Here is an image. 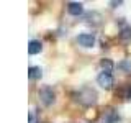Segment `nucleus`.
<instances>
[{
    "instance_id": "nucleus-11",
    "label": "nucleus",
    "mask_w": 131,
    "mask_h": 123,
    "mask_svg": "<svg viewBox=\"0 0 131 123\" xmlns=\"http://www.w3.org/2000/svg\"><path fill=\"white\" fill-rule=\"evenodd\" d=\"M118 67H120V69H125V71H128V72H131V61H123V63L118 64Z\"/></svg>"
},
{
    "instance_id": "nucleus-7",
    "label": "nucleus",
    "mask_w": 131,
    "mask_h": 123,
    "mask_svg": "<svg viewBox=\"0 0 131 123\" xmlns=\"http://www.w3.org/2000/svg\"><path fill=\"white\" fill-rule=\"evenodd\" d=\"M28 77H30L31 80L41 79V77H43V69H41L39 66H31V67L28 69Z\"/></svg>"
},
{
    "instance_id": "nucleus-5",
    "label": "nucleus",
    "mask_w": 131,
    "mask_h": 123,
    "mask_svg": "<svg viewBox=\"0 0 131 123\" xmlns=\"http://www.w3.org/2000/svg\"><path fill=\"white\" fill-rule=\"evenodd\" d=\"M118 120H120L118 112H115L113 108H106L102 115V123H116Z\"/></svg>"
},
{
    "instance_id": "nucleus-8",
    "label": "nucleus",
    "mask_w": 131,
    "mask_h": 123,
    "mask_svg": "<svg viewBox=\"0 0 131 123\" xmlns=\"http://www.w3.org/2000/svg\"><path fill=\"white\" fill-rule=\"evenodd\" d=\"M41 49H43V44L38 39H31L28 43V53L30 54H38V53H41Z\"/></svg>"
},
{
    "instance_id": "nucleus-12",
    "label": "nucleus",
    "mask_w": 131,
    "mask_h": 123,
    "mask_svg": "<svg viewBox=\"0 0 131 123\" xmlns=\"http://www.w3.org/2000/svg\"><path fill=\"white\" fill-rule=\"evenodd\" d=\"M30 123H38V121H36V117H35V113H30Z\"/></svg>"
},
{
    "instance_id": "nucleus-10",
    "label": "nucleus",
    "mask_w": 131,
    "mask_h": 123,
    "mask_svg": "<svg viewBox=\"0 0 131 123\" xmlns=\"http://www.w3.org/2000/svg\"><path fill=\"white\" fill-rule=\"evenodd\" d=\"M120 38H121V39H125V41L131 39V26H126V28H123V30H121V33H120Z\"/></svg>"
},
{
    "instance_id": "nucleus-2",
    "label": "nucleus",
    "mask_w": 131,
    "mask_h": 123,
    "mask_svg": "<svg viewBox=\"0 0 131 123\" xmlns=\"http://www.w3.org/2000/svg\"><path fill=\"white\" fill-rule=\"evenodd\" d=\"M39 98H41V102H43L46 107H49V105L54 104L56 94H54V90H52L51 87H43L39 90Z\"/></svg>"
},
{
    "instance_id": "nucleus-13",
    "label": "nucleus",
    "mask_w": 131,
    "mask_h": 123,
    "mask_svg": "<svg viewBox=\"0 0 131 123\" xmlns=\"http://www.w3.org/2000/svg\"><path fill=\"white\" fill-rule=\"evenodd\" d=\"M112 5H113V8H115V7H118V5H121V2H112Z\"/></svg>"
},
{
    "instance_id": "nucleus-9",
    "label": "nucleus",
    "mask_w": 131,
    "mask_h": 123,
    "mask_svg": "<svg viewBox=\"0 0 131 123\" xmlns=\"http://www.w3.org/2000/svg\"><path fill=\"white\" fill-rule=\"evenodd\" d=\"M113 63L110 59H102L100 61V69H102V72H106V74H112V71H113Z\"/></svg>"
},
{
    "instance_id": "nucleus-3",
    "label": "nucleus",
    "mask_w": 131,
    "mask_h": 123,
    "mask_svg": "<svg viewBox=\"0 0 131 123\" xmlns=\"http://www.w3.org/2000/svg\"><path fill=\"white\" fill-rule=\"evenodd\" d=\"M97 82H98V85H100L102 89L110 90L113 87V76L112 74H106V72H100L98 77H97Z\"/></svg>"
},
{
    "instance_id": "nucleus-1",
    "label": "nucleus",
    "mask_w": 131,
    "mask_h": 123,
    "mask_svg": "<svg viewBox=\"0 0 131 123\" xmlns=\"http://www.w3.org/2000/svg\"><path fill=\"white\" fill-rule=\"evenodd\" d=\"M75 100L79 102L80 105L90 107V105L97 104V92L90 87H85V89H82L75 94Z\"/></svg>"
},
{
    "instance_id": "nucleus-6",
    "label": "nucleus",
    "mask_w": 131,
    "mask_h": 123,
    "mask_svg": "<svg viewBox=\"0 0 131 123\" xmlns=\"http://www.w3.org/2000/svg\"><path fill=\"white\" fill-rule=\"evenodd\" d=\"M67 12L74 16H79L84 13V5L80 2H69L67 3Z\"/></svg>"
},
{
    "instance_id": "nucleus-4",
    "label": "nucleus",
    "mask_w": 131,
    "mask_h": 123,
    "mask_svg": "<svg viewBox=\"0 0 131 123\" xmlns=\"http://www.w3.org/2000/svg\"><path fill=\"white\" fill-rule=\"evenodd\" d=\"M77 43L84 48H92L95 44V35L93 33H82L77 36Z\"/></svg>"
}]
</instances>
